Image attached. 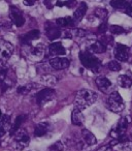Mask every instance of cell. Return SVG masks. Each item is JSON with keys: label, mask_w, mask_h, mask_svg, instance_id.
Wrapping results in <instances>:
<instances>
[{"label": "cell", "mask_w": 132, "mask_h": 151, "mask_svg": "<svg viewBox=\"0 0 132 151\" xmlns=\"http://www.w3.org/2000/svg\"><path fill=\"white\" fill-rule=\"evenodd\" d=\"M97 99V93L93 90L89 89H83L76 93V99H74V105L76 108L78 110H84L86 108L90 107L91 105L96 101Z\"/></svg>", "instance_id": "obj_1"}, {"label": "cell", "mask_w": 132, "mask_h": 151, "mask_svg": "<svg viewBox=\"0 0 132 151\" xmlns=\"http://www.w3.org/2000/svg\"><path fill=\"white\" fill-rule=\"evenodd\" d=\"M80 60L82 62V64L84 65L86 68L92 70L93 73H97L100 71L101 67H102V63L101 61L97 58L96 56H94L91 53L87 52V51H84V52L80 53Z\"/></svg>", "instance_id": "obj_2"}, {"label": "cell", "mask_w": 132, "mask_h": 151, "mask_svg": "<svg viewBox=\"0 0 132 151\" xmlns=\"http://www.w3.org/2000/svg\"><path fill=\"white\" fill-rule=\"evenodd\" d=\"M106 106L111 112L117 114L121 113L125 108L123 99L118 91H113L111 93H109L108 97L106 99Z\"/></svg>", "instance_id": "obj_3"}, {"label": "cell", "mask_w": 132, "mask_h": 151, "mask_svg": "<svg viewBox=\"0 0 132 151\" xmlns=\"http://www.w3.org/2000/svg\"><path fill=\"white\" fill-rule=\"evenodd\" d=\"M14 54V46L9 42L0 40V62L6 63Z\"/></svg>", "instance_id": "obj_4"}, {"label": "cell", "mask_w": 132, "mask_h": 151, "mask_svg": "<svg viewBox=\"0 0 132 151\" xmlns=\"http://www.w3.org/2000/svg\"><path fill=\"white\" fill-rule=\"evenodd\" d=\"M55 93H56L55 90L52 88H44L42 90H40L35 95V99L37 105L39 107H42L46 104H48L49 101H51L55 97Z\"/></svg>", "instance_id": "obj_5"}, {"label": "cell", "mask_w": 132, "mask_h": 151, "mask_svg": "<svg viewBox=\"0 0 132 151\" xmlns=\"http://www.w3.org/2000/svg\"><path fill=\"white\" fill-rule=\"evenodd\" d=\"M44 31H46V37L50 40H55L58 37L62 36V32H61L60 27L54 24L53 22L48 21L44 24Z\"/></svg>", "instance_id": "obj_6"}, {"label": "cell", "mask_w": 132, "mask_h": 151, "mask_svg": "<svg viewBox=\"0 0 132 151\" xmlns=\"http://www.w3.org/2000/svg\"><path fill=\"white\" fill-rule=\"evenodd\" d=\"M9 18L17 27H22L25 23V17L23 15V12L14 5H11L9 9Z\"/></svg>", "instance_id": "obj_7"}, {"label": "cell", "mask_w": 132, "mask_h": 151, "mask_svg": "<svg viewBox=\"0 0 132 151\" xmlns=\"http://www.w3.org/2000/svg\"><path fill=\"white\" fill-rule=\"evenodd\" d=\"M15 142L17 148L20 149V150L26 148L30 142V137L28 132L25 129H19L17 134H15Z\"/></svg>", "instance_id": "obj_8"}, {"label": "cell", "mask_w": 132, "mask_h": 151, "mask_svg": "<svg viewBox=\"0 0 132 151\" xmlns=\"http://www.w3.org/2000/svg\"><path fill=\"white\" fill-rule=\"evenodd\" d=\"M113 52H115V57L117 60L126 62L129 59V48L127 46H124L122 44H116Z\"/></svg>", "instance_id": "obj_9"}, {"label": "cell", "mask_w": 132, "mask_h": 151, "mask_svg": "<svg viewBox=\"0 0 132 151\" xmlns=\"http://www.w3.org/2000/svg\"><path fill=\"white\" fill-rule=\"evenodd\" d=\"M49 63L52 68L56 70H62V69H66L69 67L70 61L66 57H56V58L51 59Z\"/></svg>", "instance_id": "obj_10"}, {"label": "cell", "mask_w": 132, "mask_h": 151, "mask_svg": "<svg viewBox=\"0 0 132 151\" xmlns=\"http://www.w3.org/2000/svg\"><path fill=\"white\" fill-rule=\"evenodd\" d=\"M128 126V121L126 118H121L119 122H118L117 126L115 128L111 130V138H113L115 140H118L122 134H124L126 132V129H127Z\"/></svg>", "instance_id": "obj_11"}, {"label": "cell", "mask_w": 132, "mask_h": 151, "mask_svg": "<svg viewBox=\"0 0 132 151\" xmlns=\"http://www.w3.org/2000/svg\"><path fill=\"white\" fill-rule=\"evenodd\" d=\"M97 87L99 88V90L102 91L103 93H109L113 89V84L111 82L106 78V77H103V76H99L97 77L96 80H95Z\"/></svg>", "instance_id": "obj_12"}, {"label": "cell", "mask_w": 132, "mask_h": 151, "mask_svg": "<svg viewBox=\"0 0 132 151\" xmlns=\"http://www.w3.org/2000/svg\"><path fill=\"white\" fill-rule=\"evenodd\" d=\"M39 36H40V31L39 30L34 29V30H31V31L27 32V33H25V34H22V35L20 36V42L23 45H30V42L37 40V38H39Z\"/></svg>", "instance_id": "obj_13"}, {"label": "cell", "mask_w": 132, "mask_h": 151, "mask_svg": "<svg viewBox=\"0 0 132 151\" xmlns=\"http://www.w3.org/2000/svg\"><path fill=\"white\" fill-rule=\"evenodd\" d=\"M86 13H87V4L85 2H81L78 4V9L74 11L73 16H72V21H73L74 25H76V24H78L82 21V19L86 15Z\"/></svg>", "instance_id": "obj_14"}, {"label": "cell", "mask_w": 132, "mask_h": 151, "mask_svg": "<svg viewBox=\"0 0 132 151\" xmlns=\"http://www.w3.org/2000/svg\"><path fill=\"white\" fill-rule=\"evenodd\" d=\"M87 52L91 53V54H102V53L106 52V47L103 46L99 40H94L91 44L87 46Z\"/></svg>", "instance_id": "obj_15"}, {"label": "cell", "mask_w": 132, "mask_h": 151, "mask_svg": "<svg viewBox=\"0 0 132 151\" xmlns=\"http://www.w3.org/2000/svg\"><path fill=\"white\" fill-rule=\"evenodd\" d=\"M66 53V50L63 47V45L61 42H53L50 45L48 49V54L50 56H61V55H64Z\"/></svg>", "instance_id": "obj_16"}, {"label": "cell", "mask_w": 132, "mask_h": 151, "mask_svg": "<svg viewBox=\"0 0 132 151\" xmlns=\"http://www.w3.org/2000/svg\"><path fill=\"white\" fill-rule=\"evenodd\" d=\"M49 128H50V123L46 121L40 122L37 125L35 126V129H34V136L35 137H44V134H48Z\"/></svg>", "instance_id": "obj_17"}, {"label": "cell", "mask_w": 132, "mask_h": 151, "mask_svg": "<svg viewBox=\"0 0 132 151\" xmlns=\"http://www.w3.org/2000/svg\"><path fill=\"white\" fill-rule=\"evenodd\" d=\"M71 123L73 125L81 126L84 123V115H83L82 111L78 109H74L71 113Z\"/></svg>", "instance_id": "obj_18"}, {"label": "cell", "mask_w": 132, "mask_h": 151, "mask_svg": "<svg viewBox=\"0 0 132 151\" xmlns=\"http://www.w3.org/2000/svg\"><path fill=\"white\" fill-rule=\"evenodd\" d=\"M82 137L84 142L87 145H95L97 143V139L95 138V136L88 129H83L82 132Z\"/></svg>", "instance_id": "obj_19"}, {"label": "cell", "mask_w": 132, "mask_h": 151, "mask_svg": "<svg viewBox=\"0 0 132 151\" xmlns=\"http://www.w3.org/2000/svg\"><path fill=\"white\" fill-rule=\"evenodd\" d=\"M26 118H27V116L26 115H20L17 117V119H16L15 121V124H14L13 126H11V130H9V134H11V136H15L16 134H17V132L20 129V126L23 124L24 121H26Z\"/></svg>", "instance_id": "obj_20"}, {"label": "cell", "mask_w": 132, "mask_h": 151, "mask_svg": "<svg viewBox=\"0 0 132 151\" xmlns=\"http://www.w3.org/2000/svg\"><path fill=\"white\" fill-rule=\"evenodd\" d=\"M56 25L58 27H73L74 24L73 21H72V17H64V18H59V19L56 20Z\"/></svg>", "instance_id": "obj_21"}, {"label": "cell", "mask_w": 132, "mask_h": 151, "mask_svg": "<svg viewBox=\"0 0 132 151\" xmlns=\"http://www.w3.org/2000/svg\"><path fill=\"white\" fill-rule=\"evenodd\" d=\"M118 83H119V85L122 88L128 89L132 86V79L126 75H121L118 78Z\"/></svg>", "instance_id": "obj_22"}, {"label": "cell", "mask_w": 132, "mask_h": 151, "mask_svg": "<svg viewBox=\"0 0 132 151\" xmlns=\"http://www.w3.org/2000/svg\"><path fill=\"white\" fill-rule=\"evenodd\" d=\"M0 126H2L6 132L11 130V116L9 115H3L1 120H0Z\"/></svg>", "instance_id": "obj_23"}, {"label": "cell", "mask_w": 132, "mask_h": 151, "mask_svg": "<svg viewBox=\"0 0 132 151\" xmlns=\"http://www.w3.org/2000/svg\"><path fill=\"white\" fill-rule=\"evenodd\" d=\"M99 42H100L103 46L106 47V48L107 47L113 46V45L115 44V42H113V37L111 35H101L100 37H99Z\"/></svg>", "instance_id": "obj_24"}, {"label": "cell", "mask_w": 132, "mask_h": 151, "mask_svg": "<svg viewBox=\"0 0 132 151\" xmlns=\"http://www.w3.org/2000/svg\"><path fill=\"white\" fill-rule=\"evenodd\" d=\"M34 85L35 84H26V85H22L18 88V93L19 94H22V95H25V94H28L32 89L34 88Z\"/></svg>", "instance_id": "obj_25"}, {"label": "cell", "mask_w": 132, "mask_h": 151, "mask_svg": "<svg viewBox=\"0 0 132 151\" xmlns=\"http://www.w3.org/2000/svg\"><path fill=\"white\" fill-rule=\"evenodd\" d=\"M41 82L44 83L46 85H48V86H54L57 83V79L55 78V76H51V75L42 76Z\"/></svg>", "instance_id": "obj_26"}, {"label": "cell", "mask_w": 132, "mask_h": 151, "mask_svg": "<svg viewBox=\"0 0 132 151\" xmlns=\"http://www.w3.org/2000/svg\"><path fill=\"white\" fill-rule=\"evenodd\" d=\"M106 67L109 69L111 71H120L122 69V66L117 60H111L107 63Z\"/></svg>", "instance_id": "obj_27"}, {"label": "cell", "mask_w": 132, "mask_h": 151, "mask_svg": "<svg viewBox=\"0 0 132 151\" xmlns=\"http://www.w3.org/2000/svg\"><path fill=\"white\" fill-rule=\"evenodd\" d=\"M44 45H38L36 47H33L31 49V54L34 55V56H37V57H40L44 55Z\"/></svg>", "instance_id": "obj_28"}, {"label": "cell", "mask_w": 132, "mask_h": 151, "mask_svg": "<svg viewBox=\"0 0 132 151\" xmlns=\"http://www.w3.org/2000/svg\"><path fill=\"white\" fill-rule=\"evenodd\" d=\"M111 5L116 9H122L124 11L126 5V1H123V0H111Z\"/></svg>", "instance_id": "obj_29"}, {"label": "cell", "mask_w": 132, "mask_h": 151, "mask_svg": "<svg viewBox=\"0 0 132 151\" xmlns=\"http://www.w3.org/2000/svg\"><path fill=\"white\" fill-rule=\"evenodd\" d=\"M109 31L111 32L113 34H116V35H118V34H122V33H125V29H124L123 27H121V26L119 25H111L108 27Z\"/></svg>", "instance_id": "obj_30"}, {"label": "cell", "mask_w": 132, "mask_h": 151, "mask_svg": "<svg viewBox=\"0 0 132 151\" xmlns=\"http://www.w3.org/2000/svg\"><path fill=\"white\" fill-rule=\"evenodd\" d=\"M95 16L100 20H105L108 16V12L104 9H96L95 11Z\"/></svg>", "instance_id": "obj_31"}, {"label": "cell", "mask_w": 132, "mask_h": 151, "mask_svg": "<svg viewBox=\"0 0 132 151\" xmlns=\"http://www.w3.org/2000/svg\"><path fill=\"white\" fill-rule=\"evenodd\" d=\"M49 150L51 151H63L64 150V145L61 141H57L55 142L52 146L49 147Z\"/></svg>", "instance_id": "obj_32"}, {"label": "cell", "mask_w": 132, "mask_h": 151, "mask_svg": "<svg viewBox=\"0 0 132 151\" xmlns=\"http://www.w3.org/2000/svg\"><path fill=\"white\" fill-rule=\"evenodd\" d=\"M107 29H108V25H107L106 22H103V23H101L100 25H99L98 32L99 33H104L105 31H107Z\"/></svg>", "instance_id": "obj_33"}, {"label": "cell", "mask_w": 132, "mask_h": 151, "mask_svg": "<svg viewBox=\"0 0 132 151\" xmlns=\"http://www.w3.org/2000/svg\"><path fill=\"white\" fill-rule=\"evenodd\" d=\"M88 34V32L84 29H76V35L78 36V37H84Z\"/></svg>", "instance_id": "obj_34"}, {"label": "cell", "mask_w": 132, "mask_h": 151, "mask_svg": "<svg viewBox=\"0 0 132 151\" xmlns=\"http://www.w3.org/2000/svg\"><path fill=\"white\" fill-rule=\"evenodd\" d=\"M123 151H132V143L131 142H126V143H124Z\"/></svg>", "instance_id": "obj_35"}, {"label": "cell", "mask_w": 132, "mask_h": 151, "mask_svg": "<svg viewBox=\"0 0 132 151\" xmlns=\"http://www.w3.org/2000/svg\"><path fill=\"white\" fill-rule=\"evenodd\" d=\"M76 5V1H73V0H70V1H64V6H67V7H73Z\"/></svg>", "instance_id": "obj_36"}, {"label": "cell", "mask_w": 132, "mask_h": 151, "mask_svg": "<svg viewBox=\"0 0 132 151\" xmlns=\"http://www.w3.org/2000/svg\"><path fill=\"white\" fill-rule=\"evenodd\" d=\"M111 146L109 144H106L104 146L100 147L99 149H97L96 151H111Z\"/></svg>", "instance_id": "obj_37"}, {"label": "cell", "mask_w": 132, "mask_h": 151, "mask_svg": "<svg viewBox=\"0 0 132 151\" xmlns=\"http://www.w3.org/2000/svg\"><path fill=\"white\" fill-rule=\"evenodd\" d=\"M23 3L26 6H32V5L35 4V1H34V0H24Z\"/></svg>", "instance_id": "obj_38"}, {"label": "cell", "mask_w": 132, "mask_h": 151, "mask_svg": "<svg viewBox=\"0 0 132 151\" xmlns=\"http://www.w3.org/2000/svg\"><path fill=\"white\" fill-rule=\"evenodd\" d=\"M2 26H4L5 29H9V28H11V24L7 23V22H5V21L0 23V28H2Z\"/></svg>", "instance_id": "obj_39"}, {"label": "cell", "mask_w": 132, "mask_h": 151, "mask_svg": "<svg viewBox=\"0 0 132 151\" xmlns=\"http://www.w3.org/2000/svg\"><path fill=\"white\" fill-rule=\"evenodd\" d=\"M63 34H64V35H62V37H63V38H71V37H72L71 33H70L69 31H65Z\"/></svg>", "instance_id": "obj_40"}, {"label": "cell", "mask_w": 132, "mask_h": 151, "mask_svg": "<svg viewBox=\"0 0 132 151\" xmlns=\"http://www.w3.org/2000/svg\"><path fill=\"white\" fill-rule=\"evenodd\" d=\"M6 132H7L4 129V128L2 127V126H0V139L2 138V137L4 136V134H6Z\"/></svg>", "instance_id": "obj_41"}, {"label": "cell", "mask_w": 132, "mask_h": 151, "mask_svg": "<svg viewBox=\"0 0 132 151\" xmlns=\"http://www.w3.org/2000/svg\"><path fill=\"white\" fill-rule=\"evenodd\" d=\"M44 3L46 5V7H48V9H52V7H53L52 3H51L50 1H46H46H44Z\"/></svg>", "instance_id": "obj_42"}, {"label": "cell", "mask_w": 132, "mask_h": 151, "mask_svg": "<svg viewBox=\"0 0 132 151\" xmlns=\"http://www.w3.org/2000/svg\"><path fill=\"white\" fill-rule=\"evenodd\" d=\"M2 112H1V111H0V120H1V118H2Z\"/></svg>", "instance_id": "obj_43"}, {"label": "cell", "mask_w": 132, "mask_h": 151, "mask_svg": "<svg viewBox=\"0 0 132 151\" xmlns=\"http://www.w3.org/2000/svg\"><path fill=\"white\" fill-rule=\"evenodd\" d=\"M131 50H132V47H131Z\"/></svg>", "instance_id": "obj_44"}]
</instances>
